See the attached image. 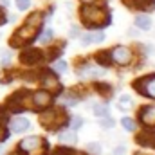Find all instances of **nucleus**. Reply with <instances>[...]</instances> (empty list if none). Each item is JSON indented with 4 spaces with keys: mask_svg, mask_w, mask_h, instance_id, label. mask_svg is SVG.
I'll return each mask as SVG.
<instances>
[{
    "mask_svg": "<svg viewBox=\"0 0 155 155\" xmlns=\"http://www.w3.org/2000/svg\"><path fill=\"white\" fill-rule=\"evenodd\" d=\"M60 141H61V143H67V144H76L78 143V135L74 134V132H61Z\"/></svg>",
    "mask_w": 155,
    "mask_h": 155,
    "instance_id": "obj_15",
    "label": "nucleus"
},
{
    "mask_svg": "<svg viewBox=\"0 0 155 155\" xmlns=\"http://www.w3.org/2000/svg\"><path fill=\"white\" fill-rule=\"evenodd\" d=\"M96 88H97V90H101L99 94H103V96H108V94H110V87H108V85H103V83H96Z\"/></svg>",
    "mask_w": 155,
    "mask_h": 155,
    "instance_id": "obj_25",
    "label": "nucleus"
},
{
    "mask_svg": "<svg viewBox=\"0 0 155 155\" xmlns=\"http://www.w3.org/2000/svg\"><path fill=\"white\" fill-rule=\"evenodd\" d=\"M29 5H31V0H16V7H18L20 11L29 9Z\"/></svg>",
    "mask_w": 155,
    "mask_h": 155,
    "instance_id": "obj_27",
    "label": "nucleus"
},
{
    "mask_svg": "<svg viewBox=\"0 0 155 155\" xmlns=\"http://www.w3.org/2000/svg\"><path fill=\"white\" fill-rule=\"evenodd\" d=\"M20 60H22V63H25V65L38 63L40 60H41V52H40L38 49H25V51L20 54Z\"/></svg>",
    "mask_w": 155,
    "mask_h": 155,
    "instance_id": "obj_8",
    "label": "nucleus"
},
{
    "mask_svg": "<svg viewBox=\"0 0 155 155\" xmlns=\"http://www.w3.org/2000/svg\"><path fill=\"white\" fill-rule=\"evenodd\" d=\"M83 126V119L81 117H72V121H71V128L72 130H79Z\"/></svg>",
    "mask_w": 155,
    "mask_h": 155,
    "instance_id": "obj_24",
    "label": "nucleus"
},
{
    "mask_svg": "<svg viewBox=\"0 0 155 155\" xmlns=\"http://www.w3.org/2000/svg\"><path fill=\"white\" fill-rule=\"evenodd\" d=\"M87 150L90 155H99L101 153V144L99 143H88L87 144Z\"/></svg>",
    "mask_w": 155,
    "mask_h": 155,
    "instance_id": "obj_19",
    "label": "nucleus"
},
{
    "mask_svg": "<svg viewBox=\"0 0 155 155\" xmlns=\"http://www.w3.org/2000/svg\"><path fill=\"white\" fill-rule=\"evenodd\" d=\"M41 83H43L45 88H49V92L60 88V81H58V78L54 76V74H49V72H43V74H41Z\"/></svg>",
    "mask_w": 155,
    "mask_h": 155,
    "instance_id": "obj_11",
    "label": "nucleus"
},
{
    "mask_svg": "<svg viewBox=\"0 0 155 155\" xmlns=\"http://www.w3.org/2000/svg\"><path fill=\"white\" fill-rule=\"evenodd\" d=\"M9 135H7V130L4 128V126H0V141H5Z\"/></svg>",
    "mask_w": 155,
    "mask_h": 155,
    "instance_id": "obj_29",
    "label": "nucleus"
},
{
    "mask_svg": "<svg viewBox=\"0 0 155 155\" xmlns=\"http://www.w3.org/2000/svg\"><path fill=\"white\" fill-rule=\"evenodd\" d=\"M137 143L143 146H155V135L153 134H141L137 137Z\"/></svg>",
    "mask_w": 155,
    "mask_h": 155,
    "instance_id": "obj_14",
    "label": "nucleus"
},
{
    "mask_svg": "<svg viewBox=\"0 0 155 155\" xmlns=\"http://www.w3.org/2000/svg\"><path fill=\"white\" fill-rule=\"evenodd\" d=\"M135 25H137L139 29L146 31V29L152 27V18L146 16V15H137V16H135Z\"/></svg>",
    "mask_w": 155,
    "mask_h": 155,
    "instance_id": "obj_13",
    "label": "nucleus"
},
{
    "mask_svg": "<svg viewBox=\"0 0 155 155\" xmlns=\"http://www.w3.org/2000/svg\"><path fill=\"white\" fill-rule=\"evenodd\" d=\"M81 18L85 20V24L88 27H103V25H107L110 22L108 20V13L103 7L92 5V4L81 7Z\"/></svg>",
    "mask_w": 155,
    "mask_h": 155,
    "instance_id": "obj_1",
    "label": "nucleus"
},
{
    "mask_svg": "<svg viewBox=\"0 0 155 155\" xmlns=\"http://www.w3.org/2000/svg\"><path fill=\"white\" fill-rule=\"evenodd\" d=\"M51 101H52V96L47 90H38L31 96V105L35 108H45V107L51 105Z\"/></svg>",
    "mask_w": 155,
    "mask_h": 155,
    "instance_id": "obj_7",
    "label": "nucleus"
},
{
    "mask_svg": "<svg viewBox=\"0 0 155 155\" xmlns=\"http://www.w3.org/2000/svg\"><path fill=\"white\" fill-rule=\"evenodd\" d=\"M139 119L148 124V126H155V105H150V107H144L141 112H139Z\"/></svg>",
    "mask_w": 155,
    "mask_h": 155,
    "instance_id": "obj_9",
    "label": "nucleus"
},
{
    "mask_svg": "<svg viewBox=\"0 0 155 155\" xmlns=\"http://www.w3.org/2000/svg\"><path fill=\"white\" fill-rule=\"evenodd\" d=\"M9 2H11V0H0V4H2V7H7V5H9Z\"/></svg>",
    "mask_w": 155,
    "mask_h": 155,
    "instance_id": "obj_32",
    "label": "nucleus"
},
{
    "mask_svg": "<svg viewBox=\"0 0 155 155\" xmlns=\"http://www.w3.org/2000/svg\"><path fill=\"white\" fill-rule=\"evenodd\" d=\"M99 124H101L103 128H114V124H116V121H114L112 117H107V116H103V119L99 121Z\"/></svg>",
    "mask_w": 155,
    "mask_h": 155,
    "instance_id": "obj_22",
    "label": "nucleus"
},
{
    "mask_svg": "<svg viewBox=\"0 0 155 155\" xmlns=\"http://www.w3.org/2000/svg\"><path fill=\"white\" fill-rule=\"evenodd\" d=\"M110 52H97V56H96V61L99 63V65H110Z\"/></svg>",
    "mask_w": 155,
    "mask_h": 155,
    "instance_id": "obj_16",
    "label": "nucleus"
},
{
    "mask_svg": "<svg viewBox=\"0 0 155 155\" xmlns=\"http://www.w3.org/2000/svg\"><path fill=\"white\" fill-rule=\"evenodd\" d=\"M124 152H126V148H123V146H117L116 150H114L116 155H124Z\"/></svg>",
    "mask_w": 155,
    "mask_h": 155,
    "instance_id": "obj_30",
    "label": "nucleus"
},
{
    "mask_svg": "<svg viewBox=\"0 0 155 155\" xmlns=\"http://www.w3.org/2000/svg\"><path fill=\"white\" fill-rule=\"evenodd\" d=\"M54 71H58V72H67V71H69V67H67V61H63V60L56 61V63H54Z\"/></svg>",
    "mask_w": 155,
    "mask_h": 155,
    "instance_id": "obj_23",
    "label": "nucleus"
},
{
    "mask_svg": "<svg viewBox=\"0 0 155 155\" xmlns=\"http://www.w3.org/2000/svg\"><path fill=\"white\" fill-rule=\"evenodd\" d=\"M27 130H29V121L25 117H15L11 121V132L22 134V132H27Z\"/></svg>",
    "mask_w": 155,
    "mask_h": 155,
    "instance_id": "obj_10",
    "label": "nucleus"
},
{
    "mask_svg": "<svg viewBox=\"0 0 155 155\" xmlns=\"http://www.w3.org/2000/svg\"><path fill=\"white\" fill-rule=\"evenodd\" d=\"M88 38H90L92 43H101L105 40V35H103V31H96V33H90Z\"/></svg>",
    "mask_w": 155,
    "mask_h": 155,
    "instance_id": "obj_20",
    "label": "nucleus"
},
{
    "mask_svg": "<svg viewBox=\"0 0 155 155\" xmlns=\"http://www.w3.org/2000/svg\"><path fill=\"white\" fill-rule=\"evenodd\" d=\"M41 18H43V15H41V13H35V15H31V16L27 18V22H25V25H24V27H20V29L15 33V38L11 40V45H18V43L29 41V40L35 36L36 29L40 27Z\"/></svg>",
    "mask_w": 155,
    "mask_h": 155,
    "instance_id": "obj_2",
    "label": "nucleus"
},
{
    "mask_svg": "<svg viewBox=\"0 0 155 155\" xmlns=\"http://www.w3.org/2000/svg\"><path fill=\"white\" fill-rule=\"evenodd\" d=\"M94 114H96L97 117L108 116V107H107V105H101V103H99V105H96V107H94Z\"/></svg>",
    "mask_w": 155,
    "mask_h": 155,
    "instance_id": "obj_17",
    "label": "nucleus"
},
{
    "mask_svg": "<svg viewBox=\"0 0 155 155\" xmlns=\"http://www.w3.org/2000/svg\"><path fill=\"white\" fill-rule=\"evenodd\" d=\"M134 88H137L143 96H148V97H153L155 99V74L135 81L134 83Z\"/></svg>",
    "mask_w": 155,
    "mask_h": 155,
    "instance_id": "obj_5",
    "label": "nucleus"
},
{
    "mask_svg": "<svg viewBox=\"0 0 155 155\" xmlns=\"http://www.w3.org/2000/svg\"><path fill=\"white\" fill-rule=\"evenodd\" d=\"M0 58H2V63L5 65V63L11 60V52H9V51H7V52H4V51H2V52H0Z\"/></svg>",
    "mask_w": 155,
    "mask_h": 155,
    "instance_id": "obj_28",
    "label": "nucleus"
},
{
    "mask_svg": "<svg viewBox=\"0 0 155 155\" xmlns=\"http://www.w3.org/2000/svg\"><path fill=\"white\" fill-rule=\"evenodd\" d=\"M63 119H65V114H63V112L52 108V110L41 114V124L47 126V128H51V130H54V128H58V126L63 123Z\"/></svg>",
    "mask_w": 155,
    "mask_h": 155,
    "instance_id": "obj_4",
    "label": "nucleus"
},
{
    "mask_svg": "<svg viewBox=\"0 0 155 155\" xmlns=\"http://www.w3.org/2000/svg\"><path fill=\"white\" fill-rule=\"evenodd\" d=\"M124 2L135 9H152L155 4V0H124Z\"/></svg>",
    "mask_w": 155,
    "mask_h": 155,
    "instance_id": "obj_12",
    "label": "nucleus"
},
{
    "mask_svg": "<svg viewBox=\"0 0 155 155\" xmlns=\"http://www.w3.org/2000/svg\"><path fill=\"white\" fill-rule=\"evenodd\" d=\"M121 123H123V126H124L128 132H134V130H135V121H134V119H130V117H123Z\"/></svg>",
    "mask_w": 155,
    "mask_h": 155,
    "instance_id": "obj_21",
    "label": "nucleus"
},
{
    "mask_svg": "<svg viewBox=\"0 0 155 155\" xmlns=\"http://www.w3.org/2000/svg\"><path fill=\"white\" fill-rule=\"evenodd\" d=\"M18 150L25 155H45L47 143L41 137H38V135H31V137H25L18 144Z\"/></svg>",
    "mask_w": 155,
    "mask_h": 155,
    "instance_id": "obj_3",
    "label": "nucleus"
},
{
    "mask_svg": "<svg viewBox=\"0 0 155 155\" xmlns=\"http://www.w3.org/2000/svg\"><path fill=\"white\" fill-rule=\"evenodd\" d=\"M0 155H4V152H2V150H0Z\"/></svg>",
    "mask_w": 155,
    "mask_h": 155,
    "instance_id": "obj_33",
    "label": "nucleus"
},
{
    "mask_svg": "<svg viewBox=\"0 0 155 155\" xmlns=\"http://www.w3.org/2000/svg\"><path fill=\"white\" fill-rule=\"evenodd\" d=\"M78 33H79V31H78V27H72V29H71V36H72V38H76Z\"/></svg>",
    "mask_w": 155,
    "mask_h": 155,
    "instance_id": "obj_31",
    "label": "nucleus"
},
{
    "mask_svg": "<svg viewBox=\"0 0 155 155\" xmlns=\"http://www.w3.org/2000/svg\"><path fill=\"white\" fill-rule=\"evenodd\" d=\"M110 58L114 60V63H117V65H128L132 61V51L128 47H116L110 52Z\"/></svg>",
    "mask_w": 155,
    "mask_h": 155,
    "instance_id": "obj_6",
    "label": "nucleus"
},
{
    "mask_svg": "<svg viewBox=\"0 0 155 155\" xmlns=\"http://www.w3.org/2000/svg\"><path fill=\"white\" fill-rule=\"evenodd\" d=\"M130 103H132V99H130L128 96H123V97L119 99V108H124V110H126V108L130 107Z\"/></svg>",
    "mask_w": 155,
    "mask_h": 155,
    "instance_id": "obj_26",
    "label": "nucleus"
},
{
    "mask_svg": "<svg viewBox=\"0 0 155 155\" xmlns=\"http://www.w3.org/2000/svg\"><path fill=\"white\" fill-rule=\"evenodd\" d=\"M52 35H54V33H52V29H51V27H49V29H45V31L38 36L40 43H47V41H51V40H52Z\"/></svg>",
    "mask_w": 155,
    "mask_h": 155,
    "instance_id": "obj_18",
    "label": "nucleus"
}]
</instances>
